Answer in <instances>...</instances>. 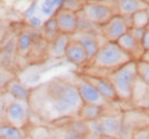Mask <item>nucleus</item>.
<instances>
[{
	"label": "nucleus",
	"instance_id": "nucleus-1",
	"mask_svg": "<svg viewBox=\"0 0 149 139\" xmlns=\"http://www.w3.org/2000/svg\"><path fill=\"white\" fill-rule=\"evenodd\" d=\"M31 99L38 113L52 120L78 115L84 104L77 86L61 79L36 89Z\"/></svg>",
	"mask_w": 149,
	"mask_h": 139
},
{
	"label": "nucleus",
	"instance_id": "nucleus-2",
	"mask_svg": "<svg viewBox=\"0 0 149 139\" xmlns=\"http://www.w3.org/2000/svg\"><path fill=\"white\" fill-rule=\"evenodd\" d=\"M109 80L111 81L118 100L131 102L133 97V90L135 87L138 75V62L131 61L119 69L110 72Z\"/></svg>",
	"mask_w": 149,
	"mask_h": 139
},
{
	"label": "nucleus",
	"instance_id": "nucleus-3",
	"mask_svg": "<svg viewBox=\"0 0 149 139\" xmlns=\"http://www.w3.org/2000/svg\"><path fill=\"white\" fill-rule=\"evenodd\" d=\"M131 61H133L131 56L124 52L117 42L106 41L103 45H101L96 56L92 61V66L95 69L108 70L112 72Z\"/></svg>",
	"mask_w": 149,
	"mask_h": 139
},
{
	"label": "nucleus",
	"instance_id": "nucleus-4",
	"mask_svg": "<svg viewBox=\"0 0 149 139\" xmlns=\"http://www.w3.org/2000/svg\"><path fill=\"white\" fill-rule=\"evenodd\" d=\"M104 1H87L80 12L83 16L94 25L102 26L108 21H110L118 13L115 12V8Z\"/></svg>",
	"mask_w": 149,
	"mask_h": 139
},
{
	"label": "nucleus",
	"instance_id": "nucleus-5",
	"mask_svg": "<svg viewBox=\"0 0 149 139\" xmlns=\"http://www.w3.org/2000/svg\"><path fill=\"white\" fill-rule=\"evenodd\" d=\"M130 31V25L126 17L117 14L101 26V32L106 41L117 42V40Z\"/></svg>",
	"mask_w": 149,
	"mask_h": 139
},
{
	"label": "nucleus",
	"instance_id": "nucleus-6",
	"mask_svg": "<svg viewBox=\"0 0 149 139\" xmlns=\"http://www.w3.org/2000/svg\"><path fill=\"white\" fill-rule=\"evenodd\" d=\"M54 17L57 22V26L61 33L72 35L78 31V24H79L78 13L65 8H60L56 9Z\"/></svg>",
	"mask_w": 149,
	"mask_h": 139
},
{
	"label": "nucleus",
	"instance_id": "nucleus-7",
	"mask_svg": "<svg viewBox=\"0 0 149 139\" xmlns=\"http://www.w3.org/2000/svg\"><path fill=\"white\" fill-rule=\"evenodd\" d=\"M78 88L79 95L81 97V100L84 104H94L100 106H106L109 102L100 94V91L94 87L91 82L81 78V80L76 85Z\"/></svg>",
	"mask_w": 149,
	"mask_h": 139
},
{
	"label": "nucleus",
	"instance_id": "nucleus-8",
	"mask_svg": "<svg viewBox=\"0 0 149 139\" xmlns=\"http://www.w3.org/2000/svg\"><path fill=\"white\" fill-rule=\"evenodd\" d=\"M118 46L131 56V58L133 61H140L143 57L145 50L141 46V41H139L134 35L132 34V32L129 31L124 35H122L118 40H117Z\"/></svg>",
	"mask_w": 149,
	"mask_h": 139
},
{
	"label": "nucleus",
	"instance_id": "nucleus-9",
	"mask_svg": "<svg viewBox=\"0 0 149 139\" xmlns=\"http://www.w3.org/2000/svg\"><path fill=\"white\" fill-rule=\"evenodd\" d=\"M24 103L21 100H14L9 103L5 109V115L9 124H13L17 128H21L25 124L26 116H28V109Z\"/></svg>",
	"mask_w": 149,
	"mask_h": 139
},
{
	"label": "nucleus",
	"instance_id": "nucleus-10",
	"mask_svg": "<svg viewBox=\"0 0 149 139\" xmlns=\"http://www.w3.org/2000/svg\"><path fill=\"white\" fill-rule=\"evenodd\" d=\"M83 78L85 80H87L88 82H91L108 102L118 100L115 88H113L111 81L109 80L108 76L106 78V76H99V75H86Z\"/></svg>",
	"mask_w": 149,
	"mask_h": 139
},
{
	"label": "nucleus",
	"instance_id": "nucleus-11",
	"mask_svg": "<svg viewBox=\"0 0 149 139\" xmlns=\"http://www.w3.org/2000/svg\"><path fill=\"white\" fill-rule=\"evenodd\" d=\"M65 57L70 63H72L77 66H81V65L86 64L87 62H90L86 50L74 39V40L71 39V41H70V43H69V46L67 48Z\"/></svg>",
	"mask_w": 149,
	"mask_h": 139
},
{
	"label": "nucleus",
	"instance_id": "nucleus-12",
	"mask_svg": "<svg viewBox=\"0 0 149 139\" xmlns=\"http://www.w3.org/2000/svg\"><path fill=\"white\" fill-rule=\"evenodd\" d=\"M74 40H77L84 47V49L87 52L90 62H92L101 47L96 39V35L92 32H80L77 36V39Z\"/></svg>",
	"mask_w": 149,
	"mask_h": 139
},
{
	"label": "nucleus",
	"instance_id": "nucleus-13",
	"mask_svg": "<svg viewBox=\"0 0 149 139\" xmlns=\"http://www.w3.org/2000/svg\"><path fill=\"white\" fill-rule=\"evenodd\" d=\"M117 7L119 15L130 17L139 10L148 9L149 5H147L143 0H117Z\"/></svg>",
	"mask_w": 149,
	"mask_h": 139
},
{
	"label": "nucleus",
	"instance_id": "nucleus-14",
	"mask_svg": "<svg viewBox=\"0 0 149 139\" xmlns=\"http://www.w3.org/2000/svg\"><path fill=\"white\" fill-rule=\"evenodd\" d=\"M101 128L103 131V135H109L120 138L122 132V124H123V118L122 116H102L100 119Z\"/></svg>",
	"mask_w": 149,
	"mask_h": 139
},
{
	"label": "nucleus",
	"instance_id": "nucleus-15",
	"mask_svg": "<svg viewBox=\"0 0 149 139\" xmlns=\"http://www.w3.org/2000/svg\"><path fill=\"white\" fill-rule=\"evenodd\" d=\"M70 41H71L70 35L60 33L53 41L49 42L48 50H47L48 55L51 57H62V56H65V52H67V48H68Z\"/></svg>",
	"mask_w": 149,
	"mask_h": 139
},
{
	"label": "nucleus",
	"instance_id": "nucleus-16",
	"mask_svg": "<svg viewBox=\"0 0 149 139\" xmlns=\"http://www.w3.org/2000/svg\"><path fill=\"white\" fill-rule=\"evenodd\" d=\"M103 106L94 104H83L81 108L79 109L78 118L79 120H83L85 122L95 121L100 120L103 116Z\"/></svg>",
	"mask_w": 149,
	"mask_h": 139
},
{
	"label": "nucleus",
	"instance_id": "nucleus-17",
	"mask_svg": "<svg viewBox=\"0 0 149 139\" xmlns=\"http://www.w3.org/2000/svg\"><path fill=\"white\" fill-rule=\"evenodd\" d=\"M35 43V36L31 32L28 31H23L21 32L17 36V41H16V50L21 55H26L31 52L32 46Z\"/></svg>",
	"mask_w": 149,
	"mask_h": 139
},
{
	"label": "nucleus",
	"instance_id": "nucleus-18",
	"mask_svg": "<svg viewBox=\"0 0 149 139\" xmlns=\"http://www.w3.org/2000/svg\"><path fill=\"white\" fill-rule=\"evenodd\" d=\"M7 86H8V92L13 98H15L16 100H21V102H28L29 100L30 92L19 81L14 79Z\"/></svg>",
	"mask_w": 149,
	"mask_h": 139
},
{
	"label": "nucleus",
	"instance_id": "nucleus-19",
	"mask_svg": "<svg viewBox=\"0 0 149 139\" xmlns=\"http://www.w3.org/2000/svg\"><path fill=\"white\" fill-rule=\"evenodd\" d=\"M129 25L130 29H146L149 25V12L148 9H142L136 13H134L132 16H130ZM127 19V18H126Z\"/></svg>",
	"mask_w": 149,
	"mask_h": 139
},
{
	"label": "nucleus",
	"instance_id": "nucleus-20",
	"mask_svg": "<svg viewBox=\"0 0 149 139\" xmlns=\"http://www.w3.org/2000/svg\"><path fill=\"white\" fill-rule=\"evenodd\" d=\"M60 30L57 26V22H56L55 17L48 18L44 24H42V30H41V36L44 39H46L48 42L53 41L57 35L60 34Z\"/></svg>",
	"mask_w": 149,
	"mask_h": 139
},
{
	"label": "nucleus",
	"instance_id": "nucleus-21",
	"mask_svg": "<svg viewBox=\"0 0 149 139\" xmlns=\"http://www.w3.org/2000/svg\"><path fill=\"white\" fill-rule=\"evenodd\" d=\"M0 137L3 139H23L19 128L13 124H0Z\"/></svg>",
	"mask_w": 149,
	"mask_h": 139
},
{
	"label": "nucleus",
	"instance_id": "nucleus-22",
	"mask_svg": "<svg viewBox=\"0 0 149 139\" xmlns=\"http://www.w3.org/2000/svg\"><path fill=\"white\" fill-rule=\"evenodd\" d=\"M69 130L72 131L77 135H80V136H84L86 137L88 133H90V128H88V123L83 120H76L72 121L69 125Z\"/></svg>",
	"mask_w": 149,
	"mask_h": 139
},
{
	"label": "nucleus",
	"instance_id": "nucleus-23",
	"mask_svg": "<svg viewBox=\"0 0 149 139\" xmlns=\"http://www.w3.org/2000/svg\"><path fill=\"white\" fill-rule=\"evenodd\" d=\"M138 75L147 86H149V62L145 59L138 61Z\"/></svg>",
	"mask_w": 149,
	"mask_h": 139
},
{
	"label": "nucleus",
	"instance_id": "nucleus-24",
	"mask_svg": "<svg viewBox=\"0 0 149 139\" xmlns=\"http://www.w3.org/2000/svg\"><path fill=\"white\" fill-rule=\"evenodd\" d=\"M86 2H87V0H65L62 8H65V9L78 13V12L83 10Z\"/></svg>",
	"mask_w": 149,
	"mask_h": 139
},
{
	"label": "nucleus",
	"instance_id": "nucleus-25",
	"mask_svg": "<svg viewBox=\"0 0 149 139\" xmlns=\"http://www.w3.org/2000/svg\"><path fill=\"white\" fill-rule=\"evenodd\" d=\"M56 1L57 0H44L41 5V12L44 15L51 16L54 13V9L56 8Z\"/></svg>",
	"mask_w": 149,
	"mask_h": 139
},
{
	"label": "nucleus",
	"instance_id": "nucleus-26",
	"mask_svg": "<svg viewBox=\"0 0 149 139\" xmlns=\"http://www.w3.org/2000/svg\"><path fill=\"white\" fill-rule=\"evenodd\" d=\"M131 139H149V127L134 129L132 132Z\"/></svg>",
	"mask_w": 149,
	"mask_h": 139
},
{
	"label": "nucleus",
	"instance_id": "nucleus-27",
	"mask_svg": "<svg viewBox=\"0 0 149 139\" xmlns=\"http://www.w3.org/2000/svg\"><path fill=\"white\" fill-rule=\"evenodd\" d=\"M12 80H14V78L10 72H8L5 69H0V87L8 85Z\"/></svg>",
	"mask_w": 149,
	"mask_h": 139
},
{
	"label": "nucleus",
	"instance_id": "nucleus-28",
	"mask_svg": "<svg viewBox=\"0 0 149 139\" xmlns=\"http://www.w3.org/2000/svg\"><path fill=\"white\" fill-rule=\"evenodd\" d=\"M141 46H142L145 52H149V25L145 29V33L141 39Z\"/></svg>",
	"mask_w": 149,
	"mask_h": 139
},
{
	"label": "nucleus",
	"instance_id": "nucleus-29",
	"mask_svg": "<svg viewBox=\"0 0 149 139\" xmlns=\"http://www.w3.org/2000/svg\"><path fill=\"white\" fill-rule=\"evenodd\" d=\"M29 24H30L32 28L38 29V28L42 26L44 23H42V21H41L39 17H37V16H31V17L29 18Z\"/></svg>",
	"mask_w": 149,
	"mask_h": 139
},
{
	"label": "nucleus",
	"instance_id": "nucleus-30",
	"mask_svg": "<svg viewBox=\"0 0 149 139\" xmlns=\"http://www.w3.org/2000/svg\"><path fill=\"white\" fill-rule=\"evenodd\" d=\"M64 139H86V137L80 136V135H77V133H74L72 131L68 130L65 132V135H64Z\"/></svg>",
	"mask_w": 149,
	"mask_h": 139
},
{
	"label": "nucleus",
	"instance_id": "nucleus-31",
	"mask_svg": "<svg viewBox=\"0 0 149 139\" xmlns=\"http://www.w3.org/2000/svg\"><path fill=\"white\" fill-rule=\"evenodd\" d=\"M35 7H36V2H33V3H32V6H30V8L24 13V16H25V17H28V18L31 17V15H32V14H33V12H35Z\"/></svg>",
	"mask_w": 149,
	"mask_h": 139
},
{
	"label": "nucleus",
	"instance_id": "nucleus-32",
	"mask_svg": "<svg viewBox=\"0 0 149 139\" xmlns=\"http://www.w3.org/2000/svg\"><path fill=\"white\" fill-rule=\"evenodd\" d=\"M100 139H120L119 137H115V136H109V135H102Z\"/></svg>",
	"mask_w": 149,
	"mask_h": 139
},
{
	"label": "nucleus",
	"instance_id": "nucleus-33",
	"mask_svg": "<svg viewBox=\"0 0 149 139\" xmlns=\"http://www.w3.org/2000/svg\"><path fill=\"white\" fill-rule=\"evenodd\" d=\"M2 114H3V104H2V99L0 97V119H1Z\"/></svg>",
	"mask_w": 149,
	"mask_h": 139
},
{
	"label": "nucleus",
	"instance_id": "nucleus-34",
	"mask_svg": "<svg viewBox=\"0 0 149 139\" xmlns=\"http://www.w3.org/2000/svg\"><path fill=\"white\" fill-rule=\"evenodd\" d=\"M142 59H145V61L149 62V52H146L145 54H143V57H142Z\"/></svg>",
	"mask_w": 149,
	"mask_h": 139
},
{
	"label": "nucleus",
	"instance_id": "nucleus-35",
	"mask_svg": "<svg viewBox=\"0 0 149 139\" xmlns=\"http://www.w3.org/2000/svg\"><path fill=\"white\" fill-rule=\"evenodd\" d=\"M87 1H104V0H87Z\"/></svg>",
	"mask_w": 149,
	"mask_h": 139
},
{
	"label": "nucleus",
	"instance_id": "nucleus-36",
	"mask_svg": "<svg viewBox=\"0 0 149 139\" xmlns=\"http://www.w3.org/2000/svg\"><path fill=\"white\" fill-rule=\"evenodd\" d=\"M143 1H145V2L147 3V5H149V0H143Z\"/></svg>",
	"mask_w": 149,
	"mask_h": 139
},
{
	"label": "nucleus",
	"instance_id": "nucleus-37",
	"mask_svg": "<svg viewBox=\"0 0 149 139\" xmlns=\"http://www.w3.org/2000/svg\"><path fill=\"white\" fill-rule=\"evenodd\" d=\"M148 12H149V8H148Z\"/></svg>",
	"mask_w": 149,
	"mask_h": 139
}]
</instances>
